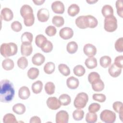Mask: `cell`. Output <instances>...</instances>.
<instances>
[{
  "label": "cell",
  "mask_w": 123,
  "mask_h": 123,
  "mask_svg": "<svg viewBox=\"0 0 123 123\" xmlns=\"http://www.w3.org/2000/svg\"><path fill=\"white\" fill-rule=\"evenodd\" d=\"M15 91L12 83L9 80L4 79L0 81V101L8 103L13 98Z\"/></svg>",
  "instance_id": "obj_1"
},
{
  "label": "cell",
  "mask_w": 123,
  "mask_h": 123,
  "mask_svg": "<svg viewBox=\"0 0 123 123\" xmlns=\"http://www.w3.org/2000/svg\"><path fill=\"white\" fill-rule=\"evenodd\" d=\"M17 50L18 48L17 45L13 42L8 43H4L0 46V54L5 58L15 55L17 52Z\"/></svg>",
  "instance_id": "obj_2"
},
{
  "label": "cell",
  "mask_w": 123,
  "mask_h": 123,
  "mask_svg": "<svg viewBox=\"0 0 123 123\" xmlns=\"http://www.w3.org/2000/svg\"><path fill=\"white\" fill-rule=\"evenodd\" d=\"M88 101V96L85 92L79 93L76 96L74 101V106L77 109H81L86 106Z\"/></svg>",
  "instance_id": "obj_3"
},
{
  "label": "cell",
  "mask_w": 123,
  "mask_h": 123,
  "mask_svg": "<svg viewBox=\"0 0 123 123\" xmlns=\"http://www.w3.org/2000/svg\"><path fill=\"white\" fill-rule=\"evenodd\" d=\"M105 30L109 32H113L117 28V20L114 15L105 17L104 19Z\"/></svg>",
  "instance_id": "obj_4"
},
{
  "label": "cell",
  "mask_w": 123,
  "mask_h": 123,
  "mask_svg": "<svg viewBox=\"0 0 123 123\" xmlns=\"http://www.w3.org/2000/svg\"><path fill=\"white\" fill-rule=\"evenodd\" d=\"M116 116L113 111L109 110H103L100 114L101 120L106 123H113L116 120Z\"/></svg>",
  "instance_id": "obj_5"
},
{
  "label": "cell",
  "mask_w": 123,
  "mask_h": 123,
  "mask_svg": "<svg viewBox=\"0 0 123 123\" xmlns=\"http://www.w3.org/2000/svg\"><path fill=\"white\" fill-rule=\"evenodd\" d=\"M46 103L48 108L52 110H58L61 106L59 99L55 97H49L47 100Z\"/></svg>",
  "instance_id": "obj_6"
},
{
  "label": "cell",
  "mask_w": 123,
  "mask_h": 123,
  "mask_svg": "<svg viewBox=\"0 0 123 123\" xmlns=\"http://www.w3.org/2000/svg\"><path fill=\"white\" fill-rule=\"evenodd\" d=\"M69 121V114L64 110L58 111L56 115V123H67Z\"/></svg>",
  "instance_id": "obj_7"
},
{
  "label": "cell",
  "mask_w": 123,
  "mask_h": 123,
  "mask_svg": "<svg viewBox=\"0 0 123 123\" xmlns=\"http://www.w3.org/2000/svg\"><path fill=\"white\" fill-rule=\"evenodd\" d=\"M49 17V11L47 8H41L37 11V18L39 21L41 22H45L48 20Z\"/></svg>",
  "instance_id": "obj_8"
},
{
  "label": "cell",
  "mask_w": 123,
  "mask_h": 123,
  "mask_svg": "<svg viewBox=\"0 0 123 123\" xmlns=\"http://www.w3.org/2000/svg\"><path fill=\"white\" fill-rule=\"evenodd\" d=\"M59 35L63 39H69L73 37L74 31L71 28L65 27L60 30Z\"/></svg>",
  "instance_id": "obj_9"
},
{
  "label": "cell",
  "mask_w": 123,
  "mask_h": 123,
  "mask_svg": "<svg viewBox=\"0 0 123 123\" xmlns=\"http://www.w3.org/2000/svg\"><path fill=\"white\" fill-rule=\"evenodd\" d=\"M83 51L86 55L88 57H92L97 53V48L94 45L88 43L84 46Z\"/></svg>",
  "instance_id": "obj_10"
},
{
  "label": "cell",
  "mask_w": 123,
  "mask_h": 123,
  "mask_svg": "<svg viewBox=\"0 0 123 123\" xmlns=\"http://www.w3.org/2000/svg\"><path fill=\"white\" fill-rule=\"evenodd\" d=\"M51 7L53 12L56 13L62 14L64 12V5L61 1L57 0L53 2Z\"/></svg>",
  "instance_id": "obj_11"
},
{
  "label": "cell",
  "mask_w": 123,
  "mask_h": 123,
  "mask_svg": "<svg viewBox=\"0 0 123 123\" xmlns=\"http://www.w3.org/2000/svg\"><path fill=\"white\" fill-rule=\"evenodd\" d=\"M0 17L1 19L5 21H10L13 17V14L12 11L8 8H3L0 12Z\"/></svg>",
  "instance_id": "obj_12"
},
{
  "label": "cell",
  "mask_w": 123,
  "mask_h": 123,
  "mask_svg": "<svg viewBox=\"0 0 123 123\" xmlns=\"http://www.w3.org/2000/svg\"><path fill=\"white\" fill-rule=\"evenodd\" d=\"M45 61V56L40 53H37L35 54L32 58V63L36 66L41 65Z\"/></svg>",
  "instance_id": "obj_13"
},
{
  "label": "cell",
  "mask_w": 123,
  "mask_h": 123,
  "mask_svg": "<svg viewBox=\"0 0 123 123\" xmlns=\"http://www.w3.org/2000/svg\"><path fill=\"white\" fill-rule=\"evenodd\" d=\"M79 80L73 76L68 77L66 80L67 86L68 88L71 89H75L77 88L79 86Z\"/></svg>",
  "instance_id": "obj_14"
},
{
  "label": "cell",
  "mask_w": 123,
  "mask_h": 123,
  "mask_svg": "<svg viewBox=\"0 0 123 123\" xmlns=\"http://www.w3.org/2000/svg\"><path fill=\"white\" fill-rule=\"evenodd\" d=\"M75 23L76 26L79 28L86 29L88 27L86 16L82 15L78 17L75 19Z\"/></svg>",
  "instance_id": "obj_15"
},
{
  "label": "cell",
  "mask_w": 123,
  "mask_h": 123,
  "mask_svg": "<svg viewBox=\"0 0 123 123\" xmlns=\"http://www.w3.org/2000/svg\"><path fill=\"white\" fill-rule=\"evenodd\" d=\"M108 72L111 77H117L121 74L122 69L117 67L114 63H113L110 65Z\"/></svg>",
  "instance_id": "obj_16"
},
{
  "label": "cell",
  "mask_w": 123,
  "mask_h": 123,
  "mask_svg": "<svg viewBox=\"0 0 123 123\" xmlns=\"http://www.w3.org/2000/svg\"><path fill=\"white\" fill-rule=\"evenodd\" d=\"M30 96V92L28 87L23 86L19 89L18 96L22 99H27Z\"/></svg>",
  "instance_id": "obj_17"
},
{
  "label": "cell",
  "mask_w": 123,
  "mask_h": 123,
  "mask_svg": "<svg viewBox=\"0 0 123 123\" xmlns=\"http://www.w3.org/2000/svg\"><path fill=\"white\" fill-rule=\"evenodd\" d=\"M33 34L29 32H24L21 36L22 44H31L33 41Z\"/></svg>",
  "instance_id": "obj_18"
},
{
  "label": "cell",
  "mask_w": 123,
  "mask_h": 123,
  "mask_svg": "<svg viewBox=\"0 0 123 123\" xmlns=\"http://www.w3.org/2000/svg\"><path fill=\"white\" fill-rule=\"evenodd\" d=\"M33 51V47L31 44H22L21 46V52L22 55L28 56Z\"/></svg>",
  "instance_id": "obj_19"
},
{
  "label": "cell",
  "mask_w": 123,
  "mask_h": 123,
  "mask_svg": "<svg viewBox=\"0 0 123 123\" xmlns=\"http://www.w3.org/2000/svg\"><path fill=\"white\" fill-rule=\"evenodd\" d=\"M47 41V38L42 34L37 35L35 38V43L36 45L40 48H42L46 44Z\"/></svg>",
  "instance_id": "obj_20"
},
{
  "label": "cell",
  "mask_w": 123,
  "mask_h": 123,
  "mask_svg": "<svg viewBox=\"0 0 123 123\" xmlns=\"http://www.w3.org/2000/svg\"><path fill=\"white\" fill-rule=\"evenodd\" d=\"M101 12L103 16L107 17L113 15V9L112 7L110 5L106 4L104 5L101 9Z\"/></svg>",
  "instance_id": "obj_21"
},
{
  "label": "cell",
  "mask_w": 123,
  "mask_h": 123,
  "mask_svg": "<svg viewBox=\"0 0 123 123\" xmlns=\"http://www.w3.org/2000/svg\"><path fill=\"white\" fill-rule=\"evenodd\" d=\"M14 66V62L12 60L6 58L4 59L2 62V68L6 71H10L12 70Z\"/></svg>",
  "instance_id": "obj_22"
},
{
  "label": "cell",
  "mask_w": 123,
  "mask_h": 123,
  "mask_svg": "<svg viewBox=\"0 0 123 123\" xmlns=\"http://www.w3.org/2000/svg\"><path fill=\"white\" fill-rule=\"evenodd\" d=\"M20 14L23 18H24L25 16L31 14L33 13V10L32 7L27 4L23 5L20 9Z\"/></svg>",
  "instance_id": "obj_23"
},
{
  "label": "cell",
  "mask_w": 123,
  "mask_h": 123,
  "mask_svg": "<svg viewBox=\"0 0 123 123\" xmlns=\"http://www.w3.org/2000/svg\"><path fill=\"white\" fill-rule=\"evenodd\" d=\"M85 64L87 68L89 69H94L97 66V60L94 57H89L86 60Z\"/></svg>",
  "instance_id": "obj_24"
},
{
  "label": "cell",
  "mask_w": 123,
  "mask_h": 123,
  "mask_svg": "<svg viewBox=\"0 0 123 123\" xmlns=\"http://www.w3.org/2000/svg\"><path fill=\"white\" fill-rule=\"evenodd\" d=\"M80 11V8L76 4H72L68 8L67 12L71 16H75Z\"/></svg>",
  "instance_id": "obj_25"
},
{
  "label": "cell",
  "mask_w": 123,
  "mask_h": 123,
  "mask_svg": "<svg viewBox=\"0 0 123 123\" xmlns=\"http://www.w3.org/2000/svg\"><path fill=\"white\" fill-rule=\"evenodd\" d=\"M26 110L25 106L22 103H17L12 107L13 111L19 115L24 114Z\"/></svg>",
  "instance_id": "obj_26"
},
{
  "label": "cell",
  "mask_w": 123,
  "mask_h": 123,
  "mask_svg": "<svg viewBox=\"0 0 123 123\" xmlns=\"http://www.w3.org/2000/svg\"><path fill=\"white\" fill-rule=\"evenodd\" d=\"M31 88L34 93H40L43 88V83L41 81L37 80L32 84Z\"/></svg>",
  "instance_id": "obj_27"
},
{
  "label": "cell",
  "mask_w": 123,
  "mask_h": 123,
  "mask_svg": "<svg viewBox=\"0 0 123 123\" xmlns=\"http://www.w3.org/2000/svg\"><path fill=\"white\" fill-rule=\"evenodd\" d=\"M86 16L87 19L88 27L90 28H94L96 27L98 24V21L97 19L94 16L91 15H87Z\"/></svg>",
  "instance_id": "obj_28"
},
{
  "label": "cell",
  "mask_w": 123,
  "mask_h": 123,
  "mask_svg": "<svg viewBox=\"0 0 123 123\" xmlns=\"http://www.w3.org/2000/svg\"><path fill=\"white\" fill-rule=\"evenodd\" d=\"M111 62V59L109 56H102L99 59V63L101 67L106 68L109 66Z\"/></svg>",
  "instance_id": "obj_29"
},
{
  "label": "cell",
  "mask_w": 123,
  "mask_h": 123,
  "mask_svg": "<svg viewBox=\"0 0 123 123\" xmlns=\"http://www.w3.org/2000/svg\"><path fill=\"white\" fill-rule=\"evenodd\" d=\"M59 100L61 105L67 106L70 104L71 102V98L70 96L66 94H62L59 98Z\"/></svg>",
  "instance_id": "obj_30"
},
{
  "label": "cell",
  "mask_w": 123,
  "mask_h": 123,
  "mask_svg": "<svg viewBox=\"0 0 123 123\" xmlns=\"http://www.w3.org/2000/svg\"><path fill=\"white\" fill-rule=\"evenodd\" d=\"M66 49L67 52L70 54H74L78 49V45L75 41H70L66 46Z\"/></svg>",
  "instance_id": "obj_31"
},
{
  "label": "cell",
  "mask_w": 123,
  "mask_h": 123,
  "mask_svg": "<svg viewBox=\"0 0 123 123\" xmlns=\"http://www.w3.org/2000/svg\"><path fill=\"white\" fill-rule=\"evenodd\" d=\"M39 74V70L35 67L30 68L27 71V76L29 78L34 80L36 79Z\"/></svg>",
  "instance_id": "obj_32"
},
{
  "label": "cell",
  "mask_w": 123,
  "mask_h": 123,
  "mask_svg": "<svg viewBox=\"0 0 123 123\" xmlns=\"http://www.w3.org/2000/svg\"><path fill=\"white\" fill-rule=\"evenodd\" d=\"M91 85V86L93 90L96 92L101 91L102 90H103L104 88V82L101 79Z\"/></svg>",
  "instance_id": "obj_33"
},
{
  "label": "cell",
  "mask_w": 123,
  "mask_h": 123,
  "mask_svg": "<svg viewBox=\"0 0 123 123\" xmlns=\"http://www.w3.org/2000/svg\"><path fill=\"white\" fill-rule=\"evenodd\" d=\"M52 23L55 26L60 27L64 25V20L62 16L56 15L53 17L52 19Z\"/></svg>",
  "instance_id": "obj_34"
},
{
  "label": "cell",
  "mask_w": 123,
  "mask_h": 123,
  "mask_svg": "<svg viewBox=\"0 0 123 123\" xmlns=\"http://www.w3.org/2000/svg\"><path fill=\"white\" fill-rule=\"evenodd\" d=\"M23 18L24 24L26 26H32L35 22V16L33 13L29 14Z\"/></svg>",
  "instance_id": "obj_35"
},
{
  "label": "cell",
  "mask_w": 123,
  "mask_h": 123,
  "mask_svg": "<svg viewBox=\"0 0 123 123\" xmlns=\"http://www.w3.org/2000/svg\"><path fill=\"white\" fill-rule=\"evenodd\" d=\"M58 69L60 72L64 76H67L70 74V69L65 64H60L58 65Z\"/></svg>",
  "instance_id": "obj_36"
},
{
  "label": "cell",
  "mask_w": 123,
  "mask_h": 123,
  "mask_svg": "<svg viewBox=\"0 0 123 123\" xmlns=\"http://www.w3.org/2000/svg\"><path fill=\"white\" fill-rule=\"evenodd\" d=\"M44 88L46 93L49 95H51L54 93L55 86L53 82H48L46 83Z\"/></svg>",
  "instance_id": "obj_37"
},
{
  "label": "cell",
  "mask_w": 123,
  "mask_h": 123,
  "mask_svg": "<svg viewBox=\"0 0 123 123\" xmlns=\"http://www.w3.org/2000/svg\"><path fill=\"white\" fill-rule=\"evenodd\" d=\"M55 64L52 62H48L44 66V71L47 74H51L55 71Z\"/></svg>",
  "instance_id": "obj_38"
},
{
  "label": "cell",
  "mask_w": 123,
  "mask_h": 123,
  "mask_svg": "<svg viewBox=\"0 0 123 123\" xmlns=\"http://www.w3.org/2000/svg\"><path fill=\"white\" fill-rule=\"evenodd\" d=\"M3 122L4 123H17L18 122L15 116L13 114L10 113H7L4 116Z\"/></svg>",
  "instance_id": "obj_39"
},
{
  "label": "cell",
  "mask_w": 123,
  "mask_h": 123,
  "mask_svg": "<svg viewBox=\"0 0 123 123\" xmlns=\"http://www.w3.org/2000/svg\"><path fill=\"white\" fill-rule=\"evenodd\" d=\"M99 79H100V75L97 72H91L88 75V80L91 84H94Z\"/></svg>",
  "instance_id": "obj_40"
},
{
  "label": "cell",
  "mask_w": 123,
  "mask_h": 123,
  "mask_svg": "<svg viewBox=\"0 0 123 123\" xmlns=\"http://www.w3.org/2000/svg\"><path fill=\"white\" fill-rule=\"evenodd\" d=\"M84 116V111L81 109H76L73 112V117L75 121H80Z\"/></svg>",
  "instance_id": "obj_41"
},
{
  "label": "cell",
  "mask_w": 123,
  "mask_h": 123,
  "mask_svg": "<svg viewBox=\"0 0 123 123\" xmlns=\"http://www.w3.org/2000/svg\"><path fill=\"white\" fill-rule=\"evenodd\" d=\"M74 74L77 76H83L86 72L85 68L82 65H77L75 66L73 69Z\"/></svg>",
  "instance_id": "obj_42"
},
{
  "label": "cell",
  "mask_w": 123,
  "mask_h": 123,
  "mask_svg": "<svg viewBox=\"0 0 123 123\" xmlns=\"http://www.w3.org/2000/svg\"><path fill=\"white\" fill-rule=\"evenodd\" d=\"M98 119L97 115L95 112H89L86 115V121L88 123H95Z\"/></svg>",
  "instance_id": "obj_43"
},
{
  "label": "cell",
  "mask_w": 123,
  "mask_h": 123,
  "mask_svg": "<svg viewBox=\"0 0 123 123\" xmlns=\"http://www.w3.org/2000/svg\"><path fill=\"white\" fill-rule=\"evenodd\" d=\"M17 63L18 66L20 68L23 70L26 68L28 65L27 59L24 56L21 57L20 58H19L18 59Z\"/></svg>",
  "instance_id": "obj_44"
},
{
  "label": "cell",
  "mask_w": 123,
  "mask_h": 123,
  "mask_svg": "<svg viewBox=\"0 0 123 123\" xmlns=\"http://www.w3.org/2000/svg\"><path fill=\"white\" fill-rule=\"evenodd\" d=\"M116 8L117 9V13L121 17L123 16V5L122 0H117L116 1Z\"/></svg>",
  "instance_id": "obj_45"
},
{
  "label": "cell",
  "mask_w": 123,
  "mask_h": 123,
  "mask_svg": "<svg viewBox=\"0 0 123 123\" xmlns=\"http://www.w3.org/2000/svg\"><path fill=\"white\" fill-rule=\"evenodd\" d=\"M115 49L118 52H122L123 51V37L119 38L114 44Z\"/></svg>",
  "instance_id": "obj_46"
},
{
  "label": "cell",
  "mask_w": 123,
  "mask_h": 123,
  "mask_svg": "<svg viewBox=\"0 0 123 123\" xmlns=\"http://www.w3.org/2000/svg\"><path fill=\"white\" fill-rule=\"evenodd\" d=\"M112 107L114 111L116 112L119 113H123V103L121 101H117L114 102L113 103Z\"/></svg>",
  "instance_id": "obj_47"
},
{
  "label": "cell",
  "mask_w": 123,
  "mask_h": 123,
  "mask_svg": "<svg viewBox=\"0 0 123 123\" xmlns=\"http://www.w3.org/2000/svg\"><path fill=\"white\" fill-rule=\"evenodd\" d=\"M11 28L13 31L16 32H20L22 29V25L21 23L17 21L13 22L11 25Z\"/></svg>",
  "instance_id": "obj_48"
},
{
  "label": "cell",
  "mask_w": 123,
  "mask_h": 123,
  "mask_svg": "<svg viewBox=\"0 0 123 123\" xmlns=\"http://www.w3.org/2000/svg\"><path fill=\"white\" fill-rule=\"evenodd\" d=\"M56 28L53 25H49L45 29V33L49 37L54 36L56 34Z\"/></svg>",
  "instance_id": "obj_49"
},
{
  "label": "cell",
  "mask_w": 123,
  "mask_h": 123,
  "mask_svg": "<svg viewBox=\"0 0 123 123\" xmlns=\"http://www.w3.org/2000/svg\"><path fill=\"white\" fill-rule=\"evenodd\" d=\"M92 98L94 100L97 101L99 102H103L106 100V96L103 94L95 93L93 95Z\"/></svg>",
  "instance_id": "obj_50"
},
{
  "label": "cell",
  "mask_w": 123,
  "mask_h": 123,
  "mask_svg": "<svg viewBox=\"0 0 123 123\" xmlns=\"http://www.w3.org/2000/svg\"><path fill=\"white\" fill-rule=\"evenodd\" d=\"M41 50L45 53H49L51 52L53 49V44L49 40H48L46 44L41 48Z\"/></svg>",
  "instance_id": "obj_51"
},
{
  "label": "cell",
  "mask_w": 123,
  "mask_h": 123,
  "mask_svg": "<svg viewBox=\"0 0 123 123\" xmlns=\"http://www.w3.org/2000/svg\"><path fill=\"white\" fill-rule=\"evenodd\" d=\"M100 109V105L97 103H91L88 107V110L89 112H98Z\"/></svg>",
  "instance_id": "obj_52"
},
{
  "label": "cell",
  "mask_w": 123,
  "mask_h": 123,
  "mask_svg": "<svg viewBox=\"0 0 123 123\" xmlns=\"http://www.w3.org/2000/svg\"><path fill=\"white\" fill-rule=\"evenodd\" d=\"M123 55L118 56L115 58L114 64L117 67L122 69L123 67Z\"/></svg>",
  "instance_id": "obj_53"
},
{
  "label": "cell",
  "mask_w": 123,
  "mask_h": 123,
  "mask_svg": "<svg viewBox=\"0 0 123 123\" xmlns=\"http://www.w3.org/2000/svg\"><path fill=\"white\" fill-rule=\"evenodd\" d=\"M30 123H41L40 118L37 116H33L30 119Z\"/></svg>",
  "instance_id": "obj_54"
},
{
  "label": "cell",
  "mask_w": 123,
  "mask_h": 123,
  "mask_svg": "<svg viewBox=\"0 0 123 123\" xmlns=\"http://www.w3.org/2000/svg\"><path fill=\"white\" fill-rule=\"evenodd\" d=\"M45 1V0H33V2L37 5H40Z\"/></svg>",
  "instance_id": "obj_55"
},
{
  "label": "cell",
  "mask_w": 123,
  "mask_h": 123,
  "mask_svg": "<svg viewBox=\"0 0 123 123\" xmlns=\"http://www.w3.org/2000/svg\"><path fill=\"white\" fill-rule=\"evenodd\" d=\"M86 1L88 3H89L91 4H94L96 2H97L98 1V0H86Z\"/></svg>",
  "instance_id": "obj_56"
}]
</instances>
